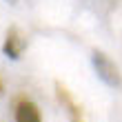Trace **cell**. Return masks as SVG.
<instances>
[{"instance_id": "6da1fadb", "label": "cell", "mask_w": 122, "mask_h": 122, "mask_svg": "<svg viewBox=\"0 0 122 122\" xmlns=\"http://www.w3.org/2000/svg\"><path fill=\"white\" fill-rule=\"evenodd\" d=\"M93 67H96L98 76L102 78L109 87H120V82H122L120 69H118V64L113 62L107 53H102V51H93Z\"/></svg>"}, {"instance_id": "7a4b0ae2", "label": "cell", "mask_w": 122, "mask_h": 122, "mask_svg": "<svg viewBox=\"0 0 122 122\" xmlns=\"http://www.w3.org/2000/svg\"><path fill=\"white\" fill-rule=\"evenodd\" d=\"M56 96H58V100H60V104L67 109V113H69V120L71 122H87V116H84V109L80 104L73 100V96L69 93V89L64 87V84H60V82H56Z\"/></svg>"}, {"instance_id": "3957f363", "label": "cell", "mask_w": 122, "mask_h": 122, "mask_svg": "<svg viewBox=\"0 0 122 122\" xmlns=\"http://www.w3.org/2000/svg\"><path fill=\"white\" fill-rule=\"evenodd\" d=\"M27 49V38L25 33L18 29V27H11L9 31H7V38H5V45H2V51L7 58L11 60H18L20 56H22V51Z\"/></svg>"}, {"instance_id": "277c9868", "label": "cell", "mask_w": 122, "mask_h": 122, "mask_svg": "<svg viewBox=\"0 0 122 122\" xmlns=\"http://www.w3.org/2000/svg\"><path fill=\"white\" fill-rule=\"evenodd\" d=\"M16 122H42L38 104L31 100H20L16 104Z\"/></svg>"}, {"instance_id": "5b68a950", "label": "cell", "mask_w": 122, "mask_h": 122, "mask_svg": "<svg viewBox=\"0 0 122 122\" xmlns=\"http://www.w3.org/2000/svg\"><path fill=\"white\" fill-rule=\"evenodd\" d=\"M2 91H5V84H2V80H0V96H2Z\"/></svg>"}]
</instances>
